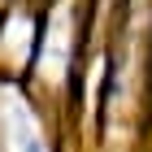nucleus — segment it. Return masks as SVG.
I'll list each match as a JSON object with an SVG mask.
<instances>
[{
	"mask_svg": "<svg viewBox=\"0 0 152 152\" xmlns=\"http://www.w3.org/2000/svg\"><path fill=\"white\" fill-rule=\"evenodd\" d=\"M87 13H91V0H44V26H39V48L26 87L61 117L70 113V91L87 44Z\"/></svg>",
	"mask_w": 152,
	"mask_h": 152,
	"instance_id": "obj_1",
	"label": "nucleus"
},
{
	"mask_svg": "<svg viewBox=\"0 0 152 152\" xmlns=\"http://www.w3.org/2000/svg\"><path fill=\"white\" fill-rule=\"evenodd\" d=\"M0 152H61V113L18 78H0Z\"/></svg>",
	"mask_w": 152,
	"mask_h": 152,
	"instance_id": "obj_2",
	"label": "nucleus"
},
{
	"mask_svg": "<svg viewBox=\"0 0 152 152\" xmlns=\"http://www.w3.org/2000/svg\"><path fill=\"white\" fill-rule=\"evenodd\" d=\"M44 26V0H0V78H31Z\"/></svg>",
	"mask_w": 152,
	"mask_h": 152,
	"instance_id": "obj_3",
	"label": "nucleus"
}]
</instances>
